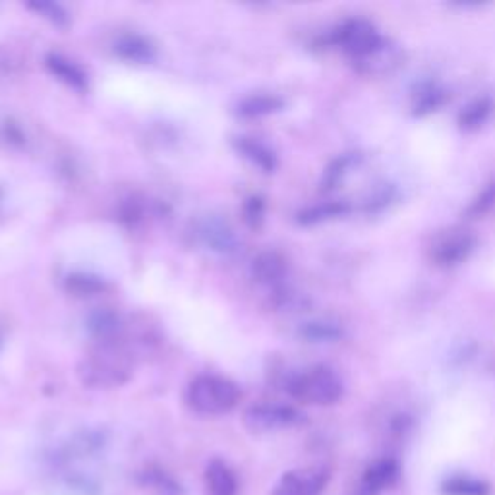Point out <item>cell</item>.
<instances>
[{
  "instance_id": "6da1fadb",
  "label": "cell",
  "mask_w": 495,
  "mask_h": 495,
  "mask_svg": "<svg viewBox=\"0 0 495 495\" xmlns=\"http://www.w3.org/2000/svg\"><path fill=\"white\" fill-rule=\"evenodd\" d=\"M132 371L130 356L113 341H99V347L84 358L80 378L84 385L111 389L123 385Z\"/></svg>"
},
{
  "instance_id": "7a4b0ae2",
  "label": "cell",
  "mask_w": 495,
  "mask_h": 495,
  "mask_svg": "<svg viewBox=\"0 0 495 495\" xmlns=\"http://www.w3.org/2000/svg\"><path fill=\"white\" fill-rule=\"evenodd\" d=\"M287 393L312 407H332L342 399L344 385L339 373L329 366H312L287 381Z\"/></svg>"
},
{
  "instance_id": "3957f363",
  "label": "cell",
  "mask_w": 495,
  "mask_h": 495,
  "mask_svg": "<svg viewBox=\"0 0 495 495\" xmlns=\"http://www.w3.org/2000/svg\"><path fill=\"white\" fill-rule=\"evenodd\" d=\"M240 387L221 376H198L188 387V407L202 416H223L240 402Z\"/></svg>"
},
{
  "instance_id": "277c9868",
  "label": "cell",
  "mask_w": 495,
  "mask_h": 495,
  "mask_svg": "<svg viewBox=\"0 0 495 495\" xmlns=\"http://www.w3.org/2000/svg\"><path fill=\"white\" fill-rule=\"evenodd\" d=\"M332 41L354 63L362 64L371 58L378 51L385 47V39L381 37L380 29L370 20L364 18H351L344 20L333 29Z\"/></svg>"
},
{
  "instance_id": "5b68a950",
  "label": "cell",
  "mask_w": 495,
  "mask_h": 495,
  "mask_svg": "<svg viewBox=\"0 0 495 495\" xmlns=\"http://www.w3.org/2000/svg\"><path fill=\"white\" fill-rule=\"evenodd\" d=\"M304 422V416L294 407L279 402H263L253 404L244 412V426L253 433H269L294 428Z\"/></svg>"
},
{
  "instance_id": "8992f818",
  "label": "cell",
  "mask_w": 495,
  "mask_h": 495,
  "mask_svg": "<svg viewBox=\"0 0 495 495\" xmlns=\"http://www.w3.org/2000/svg\"><path fill=\"white\" fill-rule=\"evenodd\" d=\"M476 250V236L469 231L455 229L443 234L431 246V262L443 269H453L467 262Z\"/></svg>"
},
{
  "instance_id": "52a82bcc",
  "label": "cell",
  "mask_w": 495,
  "mask_h": 495,
  "mask_svg": "<svg viewBox=\"0 0 495 495\" xmlns=\"http://www.w3.org/2000/svg\"><path fill=\"white\" fill-rule=\"evenodd\" d=\"M329 470L322 467L284 472L272 495H322L329 484Z\"/></svg>"
},
{
  "instance_id": "ba28073f",
  "label": "cell",
  "mask_w": 495,
  "mask_h": 495,
  "mask_svg": "<svg viewBox=\"0 0 495 495\" xmlns=\"http://www.w3.org/2000/svg\"><path fill=\"white\" fill-rule=\"evenodd\" d=\"M399 474L401 467L393 457H381L371 460L356 480L352 495H381L397 482Z\"/></svg>"
},
{
  "instance_id": "9c48e42d",
  "label": "cell",
  "mask_w": 495,
  "mask_h": 495,
  "mask_svg": "<svg viewBox=\"0 0 495 495\" xmlns=\"http://www.w3.org/2000/svg\"><path fill=\"white\" fill-rule=\"evenodd\" d=\"M196 234L209 252H215L219 256H233V253L238 252V236L229 227V223H224L219 217H207L200 221Z\"/></svg>"
},
{
  "instance_id": "30bf717a",
  "label": "cell",
  "mask_w": 495,
  "mask_h": 495,
  "mask_svg": "<svg viewBox=\"0 0 495 495\" xmlns=\"http://www.w3.org/2000/svg\"><path fill=\"white\" fill-rule=\"evenodd\" d=\"M138 486L149 495H186L184 484L157 464H149L138 474Z\"/></svg>"
},
{
  "instance_id": "8fae6325",
  "label": "cell",
  "mask_w": 495,
  "mask_h": 495,
  "mask_svg": "<svg viewBox=\"0 0 495 495\" xmlns=\"http://www.w3.org/2000/svg\"><path fill=\"white\" fill-rule=\"evenodd\" d=\"M252 273L258 282L265 284L269 289H279L284 277H287V262L277 252H262L253 260Z\"/></svg>"
},
{
  "instance_id": "7c38bea8",
  "label": "cell",
  "mask_w": 495,
  "mask_h": 495,
  "mask_svg": "<svg viewBox=\"0 0 495 495\" xmlns=\"http://www.w3.org/2000/svg\"><path fill=\"white\" fill-rule=\"evenodd\" d=\"M205 488L209 495H238L240 482L227 462L213 459L205 469Z\"/></svg>"
},
{
  "instance_id": "4fadbf2b",
  "label": "cell",
  "mask_w": 495,
  "mask_h": 495,
  "mask_svg": "<svg viewBox=\"0 0 495 495\" xmlns=\"http://www.w3.org/2000/svg\"><path fill=\"white\" fill-rule=\"evenodd\" d=\"M47 68L56 80L66 84L72 89H76V92H84V89L87 87L85 72L76 63H74V60L66 58L63 54L51 53L47 56Z\"/></svg>"
},
{
  "instance_id": "5bb4252c",
  "label": "cell",
  "mask_w": 495,
  "mask_h": 495,
  "mask_svg": "<svg viewBox=\"0 0 495 495\" xmlns=\"http://www.w3.org/2000/svg\"><path fill=\"white\" fill-rule=\"evenodd\" d=\"M236 149L243 153L253 167L263 173H273L277 167V157L273 149L260 142L258 138H236Z\"/></svg>"
},
{
  "instance_id": "9a60e30c",
  "label": "cell",
  "mask_w": 495,
  "mask_h": 495,
  "mask_svg": "<svg viewBox=\"0 0 495 495\" xmlns=\"http://www.w3.org/2000/svg\"><path fill=\"white\" fill-rule=\"evenodd\" d=\"M114 53L128 63L145 64L155 58V47L142 35H123L114 43Z\"/></svg>"
},
{
  "instance_id": "2e32d148",
  "label": "cell",
  "mask_w": 495,
  "mask_h": 495,
  "mask_svg": "<svg viewBox=\"0 0 495 495\" xmlns=\"http://www.w3.org/2000/svg\"><path fill=\"white\" fill-rule=\"evenodd\" d=\"M493 114V101L486 95L467 103L459 113V126L464 132H476L482 128Z\"/></svg>"
},
{
  "instance_id": "e0dca14e",
  "label": "cell",
  "mask_w": 495,
  "mask_h": 495,
  "mask_svg": "<svg viewBox=\"0 0 495 495\" xmlns=\"http://www.w3.org/2000/svg\"><path fill=\"white\" fill-rule=\"evenodd\" d=\"M284 107V101L273 94H256L238 103V114L244 118H262L275 114Z\"/></svg>"
},
{
  "instance_id": "ac0fdd59",
  "label": "cell",
  "mask_w": 495,
  "mask_h": 495,
  "mask_svg": "<svg viewBox=\"0 0 495 495\" xmlns=\"http://www.w3.org/2000/svg\"><path fill=\"white\" fill-rule=\"evenodd\" d=\"M447 92L438 84H424L412 99V113L416 116H426L441 109L447 101Z\"/></svg>"
},
{
  "instance_id": "d6986e66",
  "label": "cell",
  "mask_w": 495,
  "mask_h": 495,
  "mask_svg": "<svg viewBox=\"0 0 495 495\" xmlns=\"http://www.w3.org/2000/svg\"><path fill=\"white\" fill-rule=\"evenodd\" d=\"M349 212H351V207L347 202H325L320 205L306 207L304 212H300L298 223L310 227V224H318V223H325V221L342 217V215H347Z\"/></svg>"
},
{
  "instance_id": "ffe728a7",
  "label": "cell",
  "mask_w": 495,
  "mask_h": 495,
  "mask_svg": "<svg viewBox=\"0 0 495 495\" xmlns=\"http://www.w3.org/2000/svg\"><path fill=\"white\" fill-rule=\"evenodd\" d=\"M443 495H490V484L484 480L469 476V474H455L449 476L441 484Z\"/></svg>"
},
{
  "instance_id": "44dd1931",
  "label": "cell",
  "mask_w": 495,
  "mask_h": 495,
  "mask_svg": "<svg viewBox=\"0 0 495 495\" xmlns=\"http://www.w3.org/2000/svg\"><path fill=\"white\" fill-rule=\"evenodd\" d=\"M300 335L308 342H335L342 337V327L329 320H316L304 323L300 329Z\"/></svg>"
},
{
  "instance_id": "7402d4cb",
  "label": "cell",
  "mask_w": 495,
  "mask_h": 495,
  "mask_svg": "<svg viewBox=\"0 0 495 495\" xmlns=\"http://www.w3.org/2000/svg\"><path fill=\"white\" fill-rule=\"evenodd\" d=\"M87 327L99 341H113L120 332V318L111 310H97L89 316Z\"/></svg>"
},
{
  "instance_id": "603a6c76",
  "label": "cell",
  "mask_w": 495,
  "mask_h": 495,
  "mask_svg": "<svg viewBox=\"0 0 495 495\" xmlns=\"http://www.w3.org/2000/svg\"><path fill=\"white\" fill-rule=\"evenodd\" d=\"M360 161H362V155L360 153H344L339 159H335L332 164H329L323 174V183H322L323 188L325 190L335 188L339 183H342L344 176L358 167Z\"/></svg>"
},
{
  "instance_id": "cb8c5ba5",
  "label": "cell",
  "mask_w": 495,
  "mask_h": 495,
  "mask_svg": "<svg viewBox=\"0 0 495 495\" xmlns=\"http://www.w3.org/2000/svg\"><path fill=\"white\" fill-rule=\"evenodd\" d=\"M493 209H495V178L490 180V183L484 184V188L476 193L469 207L464 209V215L469 219H482L490 215Z\"/></svg>"
},
{
  "instance_id": "d4e9b609",
  "label": "cell",
  "mask_w": 495,
  "mask_h": 495,
  "mask_svg": "<svg viewBox=\"0 0 495 495\" xmlns=\"http://www.w3.org/2000/svg\"><path fill=\"white\" fill-rule=\"evenodd\" d=\"M395 198V190L389 184H381L373 192H370V196L364 200V212L366 213H378L381 209H385L389 203Z\"/></svg>"
},
{
  "instance_id": "484cf974",
  "label": "cell",
  "mask_w": 495,
  "mask_h": 495,
  "mask_svg": "<svg viewBox=\"0 0 495 495\" xmlns=\"http://www.w3.org/2000/svg\"><path fill=\"white\" fill-rule=\"evenodd\" d=\"M27 8H32L34 12L39 14L41 18L49 20L51 24H54L58 27L68 25L66 10L60 5H56V3H32V5H27Z\"/></svg>"
},
{
  "instance_id": "4316f807",
  "label": "cell",
  "mask_w": 495,
  "mask_h": 495,
  "mask_svg": "<svg viewBox=\"0 0 495 495\" xmlns=\"http://www.w3.org/2000/svg\"><path fill=\"white\" fill-rule=\"evenodd\" d=\"M68 289L78 296H92L103 289V281L92 275H72L68 277Z\"/></svg>"
},
{
  "instance_id": "83f0119b",
  "label": "cell",
  "mask_w": 495,
  "mask_h": 495,
  "mask_svg": "<svg viewBox=\"0 0 495 495\" xmlns=\"http://www.w3.org/2000/svg\"><path fill=\"white\" fill-rule=\"evenodd\" d=\"M244 215H246L248 224H252V227H258V224L263 219V202L260 198L248 200L246 209H244Z\"/></svg>"
}]
</instances>
